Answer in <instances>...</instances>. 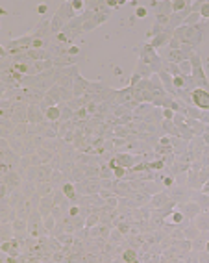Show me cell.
<instances>
[{"instance_id": "obj_1", "label": "cell", "mask_w": 209, "mask_h": 263, "mask_svg": "<svg viewBox=\"0 0 209 263\" xmlns=\"http://www.w3.org/2000/svg\"><path fill=\"white\" fill-rule=\"evenodd\" d=\"M192 100H194L196 106H200V108H209V93L204 89H196L194 93H192Z\"/></svg>"}, {"instance_id": "obj_2", "label": "cell", "mask_w": 209, "mask_h": 263, "mask_svg": "<svg viewBox=\"0 0 209 263\" xmlns=\"http://www.w3.org/2000/svg\"><path fill=\"white\" fill-rule=\"evenodd\" d=\"M46 117H48L50 120H56V119L59 117V109H57V108H48V109H46Z\"/></svg>"}, {"instance_id": "obj_3", "label": "cell", "mask_w": 209, "mask_h": 263, "mask_svg": "<svg viewBox=\"0 0 209 263\" xmlns=\"http://www.w3.org/2000/svg\"><path fill=\"white\" fill-rule=\"evenodd\" d=\"M122 257H124V261H128V263H133L137 256H135V252H133V250H126V252H124V256H122Z\"/></svg>"}, {"instance_id": "obj_4", "label": "cell", "mask_w": 209, "mask_h": 263, "mask_svg": "<svg viewBox=\"0 0 209 263\" xmlns=\"http://www.w3.org/2000/svg\"><path fill=\"white\" fill-rule=\"evenodd\" d=\"M63 193L67 194V196H69V198H74V196H76V194H74V187L70 185V183H67V185L63 187Z\"/></svg>"}, {"instance_id": "obj_5", "label": "cell", "mask_w": 209, "mask_h": 263, "mask_svg": "<svg viewBox=\"0 0 209 263\" xmlns=\"http://www.w3.org/2000/svg\"><path fill=\"white\" fill-rule=\"evenodd\" d=\"M202 15L204 17H209V4H204L202 6Z\"/></svg>"}, {"instance_id": "obj_6", "label": "cell", "mask_w": 209, "mask_h": 263, "mask_svg": "<svg viewBox=\"0 0 209 263\" xmlns=\"http://www.w3.org/2000/svg\"><path fill=\"white\" fill-rule=\"evenodd\" d=\"M137 15H139V17H144V15H146V9H144V7H139V9H137Z\"/></svg>"}, {"instance_id": "obj_7", "label": "cell", "mask_w": 209, "mask_h": 263, "mask_svg": "<svg viewBox=\"0 0 209 263\" xmlns=\"http://www.w3.org/2000/svg\"><path fill=\"white\" fill-rule=\"evenodd\" d=\"M37 9H39V13H44V11H46V6H44V4H41Z\"/></svg>"}, {"instance_id": "obj_8", "label": "cell", "mask_w": 209, "mask_h": 263, "mask_svg": "<svg viewBox=\"0 0 209 263\" xmlns=\"http://www.w3.org/2000/svg\"><path fill=\"white\" fill-rule=\"evenodd\" d=\"M115 172H117V176H122V174H124V169H117Z\"/></svg>"}, {"instance_id": "obj_9", "label": "cell", "mask_w": 209, "mask_h": 263, "mask_svg": "<svg viewBox=\"0 0 209 263\" xmlns=\"http://www.w3.org/2000/svg\"><path fill=\"white\" fill-rule=\"evenodd\" d=\"M174 7L178 9V7H183V2H174Z\"/></svg>"}, {"instance_id": "obj_10", "label": "cell", "mask_w": 209, "mask_h": 263, "mask_svg": "<svg viewBox=\"0 0 209 263\" xmlns=\"http://www.w3.org/2000/svg\"><path fill=\"white\" fill-rule=\"evenodd\" d=\"M72 6L76 7V9H80V7H82V2H74V4H72Z\"/></svg>"}, {"instance_id": "obj_11", "label": "cell", "mask_w": 209, "mask_h": 263, "mask_svg": "<svg viewBox=\"0 0 209 263\" xmlns=\"http://www.w3.org/2000/svg\"><path fill=\"white\" fill-rule=\"evenodd\" d=\"M207 250H209V245H207Z\"/></svg>"}]
</instances>
